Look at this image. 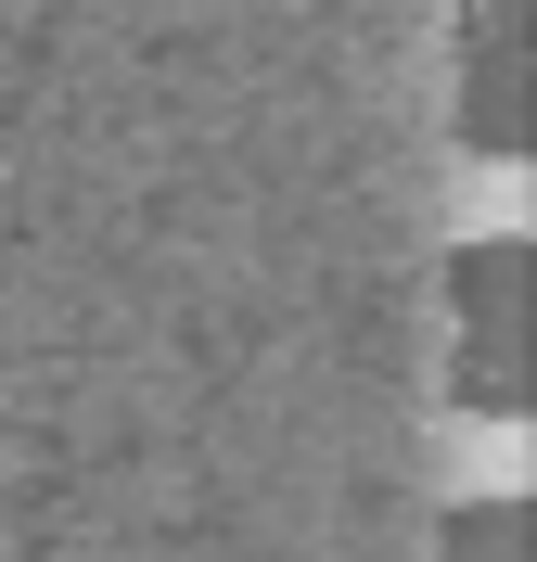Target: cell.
<instances>
[{"instance_id": "obj_1", "label": "cell", "mask_w": 537, "mask_h": 562, "mask_svg": "<svg viewBox=\"0 0 537 562\" xmlns=\"http://www.w3.org/2000/svg\"><path fill=\"white\" fill-rule=\"evenodd\" d=\"M448 396L473 422H525L537 396V244L473 231L448 256Z\"/></svg>"}, {"instance_id": "obj_2", "label": "cell", "mask_w": 537, "mask_h": 562, "mask_svg": "<svg viewBox=\"0 0 537 562\" xmlns=\"http://www.w3.org/2000/svg\"><path fill=\"white\" fill-rule=\"evenodd\" d=\"M448 115L486 167L537 154V0H461L448 26Z\"/></svg>"}, {"instance_id": "obj_3", "label": "cell", "mask_w": 537, "mask_h": 562, "mask_svg": "<svg viewBox=\"0 0 537 562\" xmlns=\"http://www.w3.org/2000/svg\"><path fill=\"white\" fill-rule=\"evenodd\" d=\"M435 562H537V512L525 498H461L435 525Z\"/></svg>"}]
</instances>
